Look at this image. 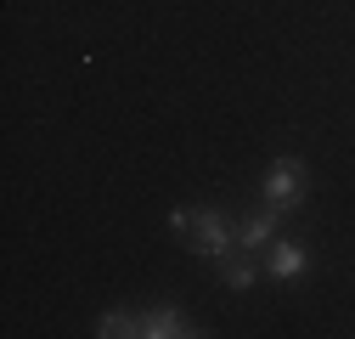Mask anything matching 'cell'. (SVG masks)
Returning <instances> with one entry per match:
<instances>
[{
  "label": "cell",
  "instance_id": "52a82bcc",
  "mask_svg": "<svg viewBox=\"0 0 355 339\" xmlns=\"http://www.w3.org/2000/svg\"><path fill=\"white\" fill-rule=\"evenodd\" d=\"M259 283V266L248 261V249L237 254V261H226V288H254Z\"/></svg>",
  "mask_w": 355,
  "mask_h": 339
},
{
  "label": "cell",
  "instance_id": "5b68a950",
  "mask_svg": "<svg viewBox=\"0 0 355 339\" xmlns=\"http://www.w3.org/2000/svg\"><path fill=\"white\" fill-rule=\"evenodd\" d=\"M310 261H304V249L299 243H271V277H299Z\"/></svg>",
  "mask_w": 355,
  "mask_h": 339
},
{
  "label": "cell",
  "instance_id": "3957f363",
  "mask_svg": "<svg viewBox=\"0 0 355 339\" xmlns=\"http://www.w3.org/2000/svg\"><path fill=\"white\" fill-rule=\"evenodd\" d=\"M277 221H282V209H265V215L243 221V226H237V249H248V254L271 249V243H277Z\"/></svg>",
  "mask_w": 355,
  "mask_h": 339
},
{
  "label": "cell",
  "instance_id": "7a4b0ae2",
  "mask_svg": "<svg viewBox=\"0 0 355 339\" xmlns=\"http://www.w3.org/2000/svg\"><path fill=\"white\" fill-rule=\"evenodd\" d=\"M299 198H304V164L299 158H277L265 170V204L288 215V209H299Z\"/></svg>",
  "mask_w": 355,
  "mask_h": 339
},
{
  "label": "cell",
  "instance_id": "6da1fadb",
  "mask_svg": "<svg viewBox=\"0 0 355 339\" xmlns=\"http://www.w3.org/2000/svg\"><path fill=\"white\" fill-rule=\"evenodd\" d=\"M169 226L181 232V238H187V249H192V254H203V261H226V254L237 249V232L220 221L214 209H175Z\"/></svg>",
  "mask_w": 355,
  "mask_h": 339
},
{
  "label": "cell",
  "instance_id": "8992f818",
  "mask_svg": "<svg viewBox=\"0 0 355 339\" xmlns=\"http://www.w3.org/2000/svg\"><path fill=\"white\" fill-rule=\"evenodd\" d=\"M96 333H102V339H130V333H141V317H130V311H102Z\"/></svg>",
  "mask_w": 355,
  "mask_h": 339
},
{
  "label": "cell",
  "instance_id": "277c9868",
  "mask_svg": "<svg viewBox=\"0 0 355 339\" xmlns=\"http://www.w3.org/2000/svg\"><path fill=\"white\" fill-rule=\"evenodd\" d=\"M141 333H147V339H187V333H198V328H192L181 311L158 306V311H147V317H141Z\"/></svg>",
  "mask_w": 355,
  "mask_h": 339
}]
</instances>
